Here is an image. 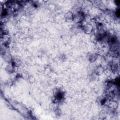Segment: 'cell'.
I'll use <instances>...</instances> for the list:
<instances>
[{
  "instance_id": "cell-3",
  "label": "cell",
  "mask_w": 120,
  "mask_h": 120,
  "mask_svg": "<svg viewBox=\"0 0 120 120\" xmlns=\"http://www.w3.org/2000/svg\"><path fill=\"white\" fill-rule=\"evenodd\" d=\"M73 16H74V14L71 12H68L67 13H66L65 15V19L68 22L73 21Z\"/></svg>"
},
{
  "instance_id": "cell-4",
  "label": "cell",
  "mask_w": 120,
  "mask_h": 120,
  "mask_svg": "<svg viewBox=\"0 0 120 120\" xmlns=\"http://www.w3.org/2000/svg\"><path fill=\"white\" fill-rule=\"evenodd\" d=\"M99 117H101V118H105L106 117H107V113L106 112H105V111H102L100 112V114H99Z\"/></svg>"
},
{
  "instance_id": "cell-2",
  "label": "cell",
  "mask_w": 120,
  "mask_h": 120,
  "mask_svg": "<svg viewBox=\"0 0 120 120\" xmlns=\"http://www.w3.org/2000/svg\"><path fill=\"white\" fill-rule=\"evenodd\" d=\"M105 69V68L103 66L101 65H98L96 68L95 69V73L98 75H101L104 73Z\"/></svg>"
},
{
  "instance_id": "cell-1",
  "label": "cell",
  "mask_w": 120,
  "mask_h": 120,
  "mask_svg": "<svg viewBox=\"0 0 120 120\" xmlns=\"http://www.w3.org/2000/svg\"><path fill=\"white\" fill-rule=\"evenodd\" d=\"M83 31L87 34H90L94 31V27L92 24L88 23L82 27Z\"/></svg>"
}]
</instances>
